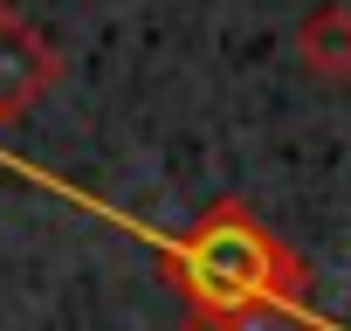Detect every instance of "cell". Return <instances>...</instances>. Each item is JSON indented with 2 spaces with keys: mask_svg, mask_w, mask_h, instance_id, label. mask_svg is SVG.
Segmentation results:
<instances>
[{
  "mask_svg": "<svg viewBox=\"0 0 351 331\" xmlns=\"http://www.w3.org/2000/svg\"><path fill=\"white\" fill-rule=\"evenodd\" d=\"M62 83V56L42 28L0 8V117H28L49 90Z\"/></svg>",
  "mask_w": 351,
  "mask_h": 331,
  "instance_id": "cell-2",
  "label": "cell"
},
{
  "mask_svg": "<svg viewBox=\"0 0 351 331\" xmlns=\"http://www.w3.org/2000/svg\"><path fill=\"white\" fill-rule=\"evenodd\" d=\"M186 331H324L310 297H262V304H241V310H221V317H186Z\"/></svg>",
  "mask_w": 351,
  "mask_h": 331,
  "instance_id": "cell-4",
  "label": "cell"
},
{
  "mask_svg": "<svg viewBox=\"0 0 351 331\" xmlns=\"http://www.w3.org/2000/svg\"><path fill=\"white\" fill-rule=\"evenodd\" d=\"M158 276L186 304V317H221L262 297H310V262L248 207V201H214L200 221L158 242Z\"/></svg>",
  "mask_w": 351,
  "mask_h": 331,
  "instance_id": "cell-1",
  "label": "cell"
},
{
  "mask_svg": "<svg viewBox=\"0 0 351 331\" xmlns=\"http://www.w3.org/2000/svg\"><path fill=\"white\" fill-rule=\"evenodd\" d=\"M296 62L317 83H351V0H324L296 21Z\"/></svg>",
  "mask_w": 351,
  "mask_h": 331,
  "instance_id": "cell-3",
  "label": "cell"
}]
</instances>
